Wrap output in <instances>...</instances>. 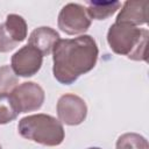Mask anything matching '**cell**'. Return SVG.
I'll use <instances>...</instances> for the list:
<instances>
[{"instance_id": "obj_1", "label": "cell", "mask_w": 149, "mask_h": 149, "mask_svg": "<svg viewBox=\"0 0 149 149\" xmlns=\"http://www.w3.org/2000/svg\"><path fill=\"white\" fill-rule=\"evenodd\" d=\"M99 49L90 35L74 38H59L52 49V73L63 85L73 84L81 74L90 72L97 64Z\"/></svg>"}, {"instance_id": "obj_2", "label": "cell", "mask_w": 149, "mask_h": 149, "mask_svg": "<svg viewBox=\"0 0 149 149\" xmlns=\"http://www.w3.org/2000/svg\"><path fill=\"white\" fill-rule=\"evenodd\" d=\"M148 37V29L121 22H114L107 31V43L112 51L132 61L147 62Z\"/></svg>"}, {"instance_id": "obj_3", "label": "cell", "mask_w": 149, "mask_h": 149, "mask_svg": "<svg viewBox=\"0 0 149 149\" xmlns=\"http://www.w3.org/2000/svg\"><path fill=\"white\" fill-rule=\"evenodd\" d=\"M19 134L33 142L47 147L59 146L65 137L63 123L49 114H33L22 118L17 123Z\"/></svg>"}, {"instance_id": "obj_4", "label": "cell", "mask_w": 149, "mask_h": 149, "mask_svg": "<svg viewBox=\"0 0 149 149\" xmlns=\"http://www.w3.org/2000/svg\"><path fill=\"white\" fill-rule=\"evenodd\" d=\"M12 105L17 114L37 111L42 107L45 93L44 90L34 81L19 84L9 94Z\"/></svg>"}, {"instance_id": "obj_5", "label": "cell", "mask_w": 149, "mask_h": 149, "mask_svg": "<svg viewBox=\"0 0 149 149\" xmlns=\"http://www.w3.org/2000/svg\"><path fill=\"white\" fill-rule=\"evenodd\" d=\"M58 28L68 35L84 34L91 27V19L86 8L79 3L70 2L63 6L57 19Z\"/></svg>"}, {"instance_id": "obj_6", "label": "cell", "mask_w": 149, "mask_h": 149, "mask_svg": "<svg viewBox=\"0 0 149 149\" xmlns=\"http://www.w3.org/2000/svg\"><path fill=\"white\" fill-rule=\"evenodd\" d=\"M58 120L68 126H78L86 119L87 106L84 99L73 93L59 97L56 106Z\"/></svg>"}, {"instance_id": "obj_7", "label": "cell", "mask_w": 149, "mask_h": 149, "mask_svg": "<svg viewBox=\"0 0 149 149\" xmlns=\"http://www.w3.org/2000/svg\"><path fill=\"white\" fill-rule=\"evenodd\" d=\"M43 63V55L34 47L27 44L20 48L10 59V68L17 77H33Z\"/></svg>"}, {"instance_id": "obj_8", "label": "cell", "mask_w": 149, "mask_h": 149, "mask_svg": "<svg viewBox=\"0 0 149 149\" xmlns=\"http://www.w3.org/2000/svg\"><path fill=\"white\" fill-rule=\"evenodd\" d=\"M148 1H126L120 9L115 22L128 23L132 26H141L147 23Z\"/></svg>"}, {"instance_id": "obj_9", "label": "cell", "mask_w": 149, "mask_h": 149, "mask_svg": "<svg viewBox=\"0 0 149 149\" xmlns=\"http://www.w3.org/2000/svg\"><path fill=\"white\" fill-rule=\"evenodd\" d=\"M58 40L59 34L55 29L43 26L31 31L28 38V44L36 48L43 56H48L52 52V49Z\"/></svg>"}, {"instance_id": "obj_10", "label": "cell", "mask_w": 149, "mask_h": 149, "mask_svg": "<svg viewBox=\"0 0 149 149\" xmlns=\"http://www.w3.org/2000/svg\"><path fill=\"white\" fill-rule=\"evenodd\" d=\"M121 7L120 1H88L86 13L90 19L93 20H106L112 16Z\"/></svg>"}, {"instance_id": "obj_11", "label": "cell", "mask_w": 149, "mask_h": 149, "mask_svg": "<svg viewBox=\"0 0 149 149\" xmlns=\"http://www.w3.org/2000/svg\"><path fill=\"white\" fill-rule=\"evenodd\" d=\"M3 26L9 34V36L19 44L23 42L27 37L28 33V26L26 20L17 14H8L6 16V21L3 22Z\"/></svg>"}, {"instance_id": "obj_12", "label": "cell", "mask_w": 149, "mask_h": 149, "mask_svg": "<svg viewBox=\"0 0 149 149\" xmlns=\"http://www.w3.org/2000/svg\"><path fill=\"white\" fill-rule=\"evenodd\" d=\"M116 149H149L147 139L137 133H125L118 137Z\"/></svg>"}, {"instance_id": "obj_13", "label": "cell", "mask_w": 149, "mask_h": 149, "mask_svg": "<svg viewBox=\"0 0 149 149\" xmlns=\"http://www.w3.org/2000/svg\"><path fill=\"white\" fill-rule=\"evenodd\" d=\"M19 85V77L9 65L0 66V95H9Z\"/></svg>"}, {"instance_id": "obj_14", "label": "cell", "mask_w": 149, "mask_h": 149, "mask_svg": "<svg viewBox=\"0 0 149 149\" xmlns=\"http://www.w3.org/2000/svg\"><path fill=\"white\" fill-rule=\"evenodd\" d=\"M17 116L9 95H0V125H6L15 120Z\"/></svg>"}, {"instance_id": "obj_15", "label": "cell", "mask_w": 149, "mask_h": 149, "mask_svg": "<svg viewBox=\"0 0 149 149\" xmlns=\"http://www.w3.org/2000/svg\"><path fill=\"white\" fill-rule=\"evenodd\" d=\"M17 47V43L9 36L3 23L0 24V52H8Z\"/></svg>"}, {"instance_id": "obj_16", "label": "cell", "mask_w": 149, "mask_h": 149, "mask_svg": "<svg viewBox=\"0 0 149 149\" xmlns=\"http://www.w3.org/2000/svg\"><path fill=\"white\" fill-rule=\"evenodd\" d=\"M87 149H101V148H99V147H91V148H87Z\"/></svg>"}, {"instance_id": "obj_17", "label": "cell", "mask_w": 149, "mask_h": 149, "mask_svg": "<svg viewBox=\"0 0 149 149\" xmlns=\"http://www.w3.org/2000/svg\"><path fill=\"white\" fill-rule=\"evenodd\" d=\"M0 149H2V147H1V144H0Z\"/></svg>"}]
</instances>
